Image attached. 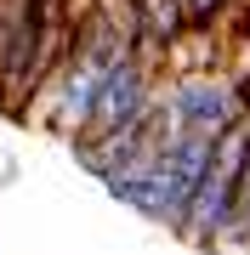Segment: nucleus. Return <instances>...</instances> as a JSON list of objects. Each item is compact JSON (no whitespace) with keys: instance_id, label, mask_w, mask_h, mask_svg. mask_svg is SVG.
<instances>
[{"instance_id":"obj_1","label":"nucleus","mask_w":250,"mask_h":255,"mask_svg":"<svg viewBox=\"0 0 250 255\" xmlns=\"http://www.w3.org/2000/svg\"><path fill=\"white\" fill-rule=\"evenodd\" d=\"M245 153H250V130L239 119V125H228L222 136L211 142L205 176H199L194 199H188V216H182V227H176V238H188V244H199V250H222L228 221H233V199H239Z\"/></svg>"},{"instance_id":"obj_2","label":"nucleus","mask_w":250,"mask_h":255,"mask_svg":"<svg viewBox=\"0 0 250 255\" xmlns=\"http://www.w3.org/2000/svg\"><path fill=\"white\" fill-rule=\"evenodd\" d=\"M165 102L176 130H199V136H222L228 125H239L245 114V91L228 68H205V74H171L165 80Z\"/></svg>"},{"instance_id":"obj_3","label":"nucleus","mask_w":250,"mask_h":255,"mask_svg":"<svg viewBox=\"0 0 250 255\" xmlns=\"http://www.w3.org/2000/svg\"><path fill=\"white\" fill-rule=\"evenodd\" d=\"M222 250H250V153H245V170H239V199H233V221H228Z\"/></svg>"}]
</instances>
